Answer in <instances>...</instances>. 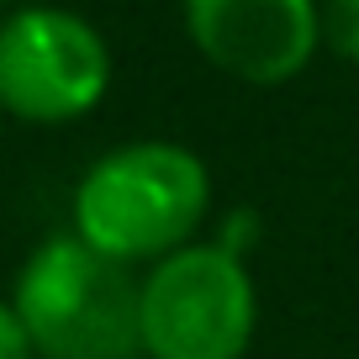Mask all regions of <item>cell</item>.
Segmentation results:
<instances>
[{"instance_id": "obj_5", "label": "cell", "mask_w": 359, "mask_h": 359, "mask_svg": "<svg viewBox=\"0 0 359 359\" xmlns=\"http://www.w3.org/2000/svg\"><path fill=\"white\" fill-rule=\"evenodd\" d=\"M185 32L212 69L275 90L323 48V0H185Z\"/></svg>"}, {"instance_id": "obj_2", "label": "cell", "mask_w": 359, "mask_h": 359, "mask_svg": "<svg viewBox=\"0 0 359 359\" xmlns=\"http://www.w3.org/2000/svg\"><path fill=\"white\" fill-rule=\"evenodd\" d=\"M11 306L37 359H143V280L79 233L27 254Z\"/></svg>"}, {"instance_id": "obj_3", "label": "cell", "mask_w": 359, "mask_h": 359, "mask_svg": "<svg viewBox=\"0 0 359 359\" xmlns=\"http://www.w3.org/2000/svg\"><path fill=\"white\" fill-rule=\"evenodd\" d=\"M259 291L243 259L191 243L143 275V359H243Z\"/></svg>"}, {"instance_id": "obj_6", "label": "cell", "mask_w": 359, "mask_h": 359, "mask_svg": "<svg viewBox=\"0 0 359 359\" xmlns=\"http://www.w3.org/2000/svg\"><path fill=\"white\" fill-rule=\"evenodd\" d=\"M323 43L359 64V0H323Z\"/></svg>"}, {"instance_id": "obj_7", "label": "cell", "mask_w": 359, "mask_h": 359, "mask_svg": "<svg viewBox=\"0 0 359 359\" xmlns=\"http://www.w3.org/2000/svg\"><path fill=\"white\" fill-rule=\"evenodd\" d=\"M212 243H217V248H227L233 259H243V264H248V254H254V243H259V212H248V206L227 212Z\"/></svg>"}, {"instance_id": "obj_1", "label": "cell", "mask_w": 359, "mask_h": 359, "mask_svg": "<svg viewBox=\"0 0 359 359\" xmlns=\"http://www.w3.org/2000/svg\"><path fill=\"white\" fill-rule=\"evenodd\" d=\"M212 212V175L201 154L164 137H137L79 175L74 185V227L90 248L137 269L201 243V222Z\"/></svg>"}, {"instance_id": "obj_8", "label": "cell", "mask_w": 359, "mask_h": 359, "mask_svg": "<svg viewBox=\"0 0 359 359\" xmlns=\"http://www.w3.org/2000/svg\"><path fill=\"white\" fill-rule=\"evenodd\" d=\"M0 359H37L32 354V338H27L22 317H16V306L0 296Z\"/></svg>"}, {"instance_id": "obj_9", "label": "cell", "mask_w": 359, "mask_h": 359, "mask_svg": "<svg viewBox=\"0 0 359 359\" xmlns=\"http://www.w3.org/2000/svg\"><path fill=\"white\" fill-rule=\"evenodd\" d=\"M6 6H16V0H0V11H6Z\"/></svg>"}, {"instance_id": "obj_10", "label": "cell", "mask_w": 359, "mask_h": 359, "mask_svg": "<svg viewBox=\"0 0 359 359\" xmlns=\"http://www.w3.org/2000/svg\"><path fill=\"white\" fill-rule=\"evenodd\" d=\"M0 122H6V111H0Z\"/></svg>"}, {"instance_id": "obj_4", "label": "cell", "mask_w": 359, "mask_h": 359, "mask_svg": "<svg viewBox=\"0 0 359 359\" xmlns=\"http://www.w3.org/2000/svg\"><path fill=\"white\" fill-rule=\"evenodd\" d=\"M111 85V48L79 11L16 6L0 16V111L58 127L95 111Z\"/></svg>"}]
</instances>
